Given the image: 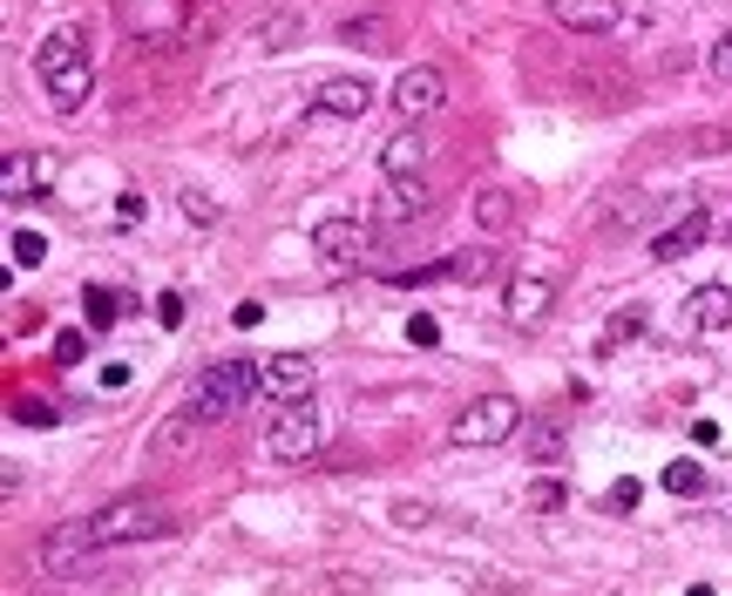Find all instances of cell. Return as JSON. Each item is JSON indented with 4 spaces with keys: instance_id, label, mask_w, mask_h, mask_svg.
Masks as SVG:
<instances>
[{
    "instance_id": "cell-33",
    "label": "cell",
    "mask_w": 732,
    "mask_h": 596,
    "mask_svg": "<svg viewBox=\"0 0 732 596\" xmlns=\"http://www.w3.org/2000/svg\"><path fill=\"white\" fill-rule=\"evenodd\" d=\"M428 516H435V508H428V501H393V522H400V529H421Z\"/></svg>"
},
{
    "instance_id": "cell-18",
    "label": "cell",
    "mask_w": 732,
    "mask_h": 596,
    "mask_svg": "<svg viewBox=\"0 0 732 596\" xmlns=\"http://www.w3.org/2000/svg\"><path fill=\"white\" fill-rule=\"evenodd\" d=\"M197 428H204V420H197V413L184 407L177 420H163V428L149 434V455H156V461H177L184 448H197Z\"/></svg>"
},
{
    "instance_id": "cell-20",
    "label": "cell",
    "mask_w": 732,
    "mask_h": 596,
    "mask_svg": "<svg viewBox=\"0 0 732 596\" xmlns=\"http://www.w3.org/2000/svg\"><path fill=\"white\" fill-rule=\"evenodd\" d=\"M692 325L699 332H725L732 325V292L725 285H699L692 292Z\"/></svg>"
},
{
    "instance_id": "cell-1",
    "label": "cell",
    "mask_w": 732,
    "mask_h": 596,
    "mask_svg": "<svg viewBox=\"0 0 732 596\" xmlns=\"http://www.w3.org/2000/svg\"><path fill=\"white\" fill-rule=\"evenodd\" d=\"M163 529H170V508H163V501H149V495H123V501H109V508H96V516H89V536H96V549L149 543V536H163Z\"/></svg>"
},
{
    "instance_id": "cell-14",
    "label": "cell",
    "mask_w": 732,
    "mask_h": 596,
    "mask_svg": "<svg viewBox=\"0 0 732 596\" xmlns=\"http://www.w3.org/2000/svg\"><path fill=\"white\" fill-rule=\"evenodd\" d=\"M421 163H428V129L421 123H407L400 136H387V149H380L387 177H421Z\"/></svg>"
},
{
    "instance_id": "cell-32",
    "label": "cell",
    "mask_w": 732,
    "mask_h": 596,
    "mask_svg": "<svg viewBox=\"0 0 732 596\" xmlns=\"http://www.w3.org/2000/svg\"><path fill=\"white\" fill-rule=\"evenodd\" d=\"M712 81H725V89H732V28L712 41Z\"/></svg>"
},
{
    "instance_id": "cell-22",
    "label": "cell",
    "mask_w": 732,
    "mask_h": 596,
    "mask_svg": "<svg viewBox=\"0 0 732 596\" xmlns=\"http://www.w3.org/2000/svg\"><path fill=\"white\" fill-rule=\"evenodd\" d=\"M123 312H129V299H123V292H103V285H89V292H81V319H89V332L116 325Z\"/></svg>"
},
{
    "instance_id": "cell-29",
    "label": "cell",
    "mask_w": 732,
    "mask_h": 596,
    "mask_svg": "<svg viewBox=\"0 0 732 596\" xmlns=\"http://www.w3.org/2000/svg\"><path fill=\"white\" fill-rule=\"evenodd\" d=\"M14 420H21V428H55V400L21 393V400H14Z\"/></svg>"
},
{
    "instance_id": "cell-13",
    "label": "cell",
    "mask_w": 732,
    "mask_h": 596,
    "mask_svg": "<svg viewBox=\"0 0 732 596\" xmlns=\"http://www.w3.org/2000/svg\"><path fill=\"white\" fill-rule=\"evenodd\" d=\"M488 272H496V251H455V258H441V265H428V272H400V285H435V279L475 285V279H488Z\"/></svg>"
},
{
    "instance_id": "cell-19",
    "label": "cell",
    "mask_w": 732,
    "mask_h": 596,
    "mask_svg": "<svg viewBox=\"0 0 732 596\" xmlns=\"http://www.w3.org/2000/svg\"><path fill=\"white\" fill-rule=\"evenodd\" d=\"M89 89H96V75H89V61H75V68H61V75L48 81V102H55L61 116H75L81 102H89Z\"/></svg>"
},
{
    "instance_id": "cell-23",
    "label": "cell",
    "mask_w": 732,
    "mask_h": 596,
    "mask_svg": "<svg viewBox=\"0 0 732 596\" xmlns=\"http://www.w3.org/2000/svg\"><path fill=\"white\" fill-rule=\"evenodd\" d=\"M644 332V305H624V312H611L604 319V332H597V353H617L624 339H637Z\"/></svg>"
},
{
    "instance_id": "cell-7",
    "label": "cell",
    "mask_w": 732,
    "mask_h": 596,
    "mask_svg": "<svg viewBox=\"0 0 732 596\" xmlns=\"http://www.w3.org/2000/svg\"><path fill=\"white\" fill-rule=\"evenodd\" d=\"M549 21L569 28V35H617L624 0H549Z\"/></svg>"
},
{
    "instance_id": "cell-2",
    "label": "cell",
    "mask_w": 732,
    "mask_h": 596,
    "mask_svg": "<svg viewBox=\"0 0 732 596\" xmlns=\"http://www.w3.org/2000/svg\"><path fill=\"white\" fill-rule=\"evenodd\" d=\"M252 387H265V380H258V367H244V360H217V367H204V373L191 380V413H197V420H231L244 400H252Z\"/></svg>"
},
{
    "instance_id": "cell-39",
    "label": "cell",
    "mask_w": 732,
    "mask_h": 596,
    "mask_svg": "<svg viewBox=\"0 0 732 596\" xmlns=\"http://www.w3.org/2000/svg\"><path fill=\"white\" fill-rule=\"evenodd\" d=\"M637 495H644L637 481H617V488H611V508H637Z\"/></svg>"
},
{
    "instance_id": "cell-21",
    "label": "cell",
    "mask_w": 732,
    "mask_h": 596,
    "mask_svg": "<svg viewBox=\"0 0 732 596\" xmlns=\"http://www.w3.org/2000/svg\"><path fill=\"white\" fill-rule=\"evenodd\" d=\"M475 217H481V231H509V224H516V190L488 184V190L475 197Z\"/></svg>"
},
{
    "instance_id": "cell-16",
    "label": "cell",
    "mask_w": 732,
    "mask_h": 596,
    "mask_svg": "<svg viewBox=\"0 0 732 596\" xmlns=\"http://www.w3.org/2000/svg\"><path fill=\"white\" fill-rule=\"evenodd\" d=\"M89 549H96V536H89V516H81V522H68V529H48V536H41V569H75Z\"/></svg>"
},
{
    "instance_id": "cell-15",
    "label": "cell",
    "mask_w": 732,
    "mask_h": 596,
    "mask_svg": "<svg viewBox=\"0 0 732 596\" xmlns=\"http://www.w3.org/2000/svg\"><path fill=\"white\" fill-rule=\"evenodd\" d=\"M428 211H435V190H428L421 177H393L387 197H380V217H387V224H414V217H428Z\"/></svg>"
},
{
    "instance_id": "cell-30",
    "label": "cell",
    "mask_w": 732,
    "mask_h": 596,
    "mask_svg": "<svg viewBox=\"0 0 732 596\" xmlns=\"http://www.w3.org/2000/svg\"><path fill=\"white\" fill-rule=\"evenodd\" d=\"M55 177H61V156H55V149H41V156H35V197H48V190H55Z\"/></svg>"
},
{
    "instance_id": "cell-5",
    "label": "cell",
    "mask_w": 732,
    "mask_h": 596,
    "mask_svg": "<svg viewBox=\"0 0 732 596\" xmlns=\"http://www.w3.org/2000/svg\"><path fill=\"white\" fill-rule=\"evenodd\" d=\"M441 102H448V75H441V68H407V75L393 81V109H400V123H428Z\"/></svg>"
},
{
    "instance_id": "cell-3",
    "label": "cell",
    "mask_w": 732,
    "mask_h": 596,
    "mask_svg": "<svg viewBox=\"0 0 732 596\" xmlns=\"http://www.w3.org/2000/svg\"><path fill=\"white\" fill-rule=\"evenodd\" d=\"M319 441H325V428H319L312 393H305V400H285V407L265 420V455L285 461V468H305V461L319 455Z\"/></svg>"
},
{
    "instance_id": "cell-34",
    "label": "cell",
    "mask_w": 732,
    "mask_h": 596,
    "mask_svg": "<svg viewBox=\"0 0 732 596\" xmlns=\"http://www.w3.org/2000/svg\"><path fill=\"white\" fill-rule=\"evenodd\" d=\"M407 339H414V346H435V339H441V325H435L428 312H414V319H407Z\"/></svg>"
},
{
    "instance_id": "cell-27",
    "label": "cell",
    "mask_w": 732,
    "mask_h": 596,
    "mask_svg": "<svg viewBox=\"0 0 732 596\" xmlns=\"http://www.w3.org/2000/svg\"><path fill=\"white\" fill-rule=\"evenodd\" d=\"M523 448H529L536 461H556V455H563V434L549 428V420H536V428H523Z\"/></svg>"
},
{
    "instance_id": "cell-10",
    "label": "cell",
    "mask_w": 732,
    "mask_h": 596,
    "mask_svg": "<svg viewBox=\"0 0 732 596\" xmlns=\"http://www.w3.org/2000/svg\"><path fill=\"white\" fill-rule=\"evenodd\" d=\"M75 61H89V35H81V28H48V35L35 41V75H41V81H55V75L75 68Z\"/></svg>"
},
{
    "instance_id": "cell-37",
    "label": "cell",
    "mask_w": 732,
    "mask_h": 596,
    "mask_svg": "<svg viewBox=\"0 0 732 596\" xmlns=\"http://www.w3.org/2000/svg\"><path fill=\"white\" fill-rule=\"evenodd\" d=\"M529 508H563V488H556V481H536V488H529Z\"/></svg>"
},
{
    "instance_id": "cell-17",
    "label": "cell",
    "mask_w": 732,
    "mask_h": 596,
    "mask_svg": "<svg viewBox=\"0 0 732 596\" xmlns=\"http://www.w3.org/2000/svg\"><path fill=\"white\" fill-rule=\"evenodd\" d=\"M549 305H556V285H549V279H516V285H509V325L536 332V325L549 319Z\"/></svg>"
},
{
    "instance_id": "cell-28",
    "label": "cell",
    "mask_w": 732,
    "mask_h": 596,
    "mask_svg": "<svg viewBox=\"0 0 732 596\" xmlns=\"http://www.w3.org/2000/svg\"><path fill=\"white\" fill-rule=\"evenodd\" d=\"M665 488H672V495H699V488H705V468H699V461H672V468H665Z\"/></svg>"
},
{
    "instance_id": "cell-9",
    "label": "cell",
    "mask_w": 732,
    "mask_h": 596,
    "mask_svg": "<svg viewBox=\"0 0 732 596\" xmlns=\"http://www.w3.org/2000/svg\"><path fill=\"white\" fill-rule=\"evenodd\" d=\"M312 109H319V116H347V123H353V116L373 109V81H367V75H325V81H319V96H312Z\"/></svg>"
},
{
    "instance_id": "cell-24",
    "label": "cell",
    "mask_w": 732,
    "mask_h": 596,
    "mask_svg": "<svg viewBox=\"0 0 732 596\" xmlns=\"http://www.w3.org/2000/svg\"><path fill=\"white\" fill-rule=\"evenodd\" d=\"M0 197H8V204L35 197V156H8V177H0Z\"/></svg>"
},
{
    "instance_id": "cell-36",
    "label": "cell",
    "mask_w": 732,
    "mask_h": 596,
    "mask_svg": "<svg viewBox=\"0 0 732 596\" xmlns=\"http://www.w3.org/2000/svg\"><path fill=\"white\" fill-rule=\"evenodd\" d=\"M184 312H191L184 292H163V299H156V319H163V325H184Z\"/></svg>"
},
{
    "instance_id": "cell-12",
    "label": "cell",
    "mask_w": 732,
    "mask_h": 596,
    "mask_svg": "<svg viewBox=\"0 0 732 596\" xmlns=\"http://www.w3.org/2000/svg\"><path fill=\"white\" fill-rule=\"evenodd\" d=\"M258 380H265V393H279V400H305V393H312V353H279V360L258 367Z\"/></svg>"
},
{
    "instance_id": "cell-6",
    "label": "cell",
    "mask_w": 732,
    "mask_h": 596,
    "mask_svg": "<svg viewBox=\"0 0 732 596\" xmlns=\"http://www.w3.org/2000/svg\"><path fill=\"white\" fill-rule=\"evenodd\" d=\"M312 251H319V258L333 265V272H353V265H367L373 237H367V231H360L353 217H325V224L312 231Z\"/></svg>"
},
{
    "instance_id": "cell-26",
    "label": "cell",
    "mask_w": 732,
    "mask_h": 596,
    "mask_svg": "<svg viewBox=\"0 0 732 596\" xmlns=\"http://www.w3.org/2000/svg\"><path fill=\"white\" fill-rule=\"evenodd\" d=\"M8 251H14V265H21V272H35V265L48 258V237H41V231H14Z\"/></svg>"
},
{
    "instance_id": "cell-4",
    "label": "cell",
    "mask_w": 732,
    "mask_h": 596,
    "mask_svg": "<svg viewBox=\"0 0 732 596\" xmlns=\"http://www.w3.org/2000/svg\"><path fill=\"white\" fill-rule=\"evenodd\" d=\"M516 428H523V400L481 393V400H468V407L448 420V441H455V448H496V441H509Z\"/></svg>"
},
{
    "instance_id": "cell-11",
    "label": "cell",
    "mask_w": 732,
    "mask_h": 596,
    "mask_svg": "<svg viewBox=\"0 0 732 596\" xmlns=\"http://www.w3.org/2000/svg\"><path fill=\"white\" fill-rule=\"evenodd\" d=\"M705 231H712V217H705V211L692 204V211H685L679 224H665L658 237H651V258H658V265H679L685 251H699V244H705Z\"/></svg>"
},
{
    "instance_id": "cell-38",
    "label": "cell",
    "mask_w": 732,
    "mask_h": 596,
    "mask_svg": "<svg viewBox=\"0 0 732 596\" xmlns=\"http://www.w3.org/2000/svg\"><path fill=\"white\" fill-rule=\"evenodd\" d=\"M103 387H109V393H123V387H129V367H123V360H109V367H103Z\"/></svg>"
},
{
    "instance_id": "cell-35",
    "label": "cell",
    "mask_w": 732,
    "mask_h": 596,
    "mask_svg": "<svg viewBox=\"0 0 732 596\" xmlns=\"http://www.w3.org/2000/svg\"><path fill=\"white\" fill-rule=\"evenodd\" d=\"M184 217H191V224H217V204L197 197V190H184Z\"/></svg>"
},
{
    "instance_id": "cell-31",
    "label": "cell",
    "mask_w": 732,
    "mask_h": 596,
    "mask_svg": "<svg viewBox=\"0 0 732 596\" xmlns=\"http://www.w3.org/2000/svg\"><path fill=\"white\" fill-rule=\"evenodd\" d=\"M55 360H61V367H81V360H89V339H81V332H61V339H55Z\"/></svg>"
},
{
    "instance_id": "cell-8",
    "label": "cell",
    "mask_w": 732,
    "mask_h": 596,
    "mask_svg": "<svg viewBox=\"0 0 732 596\" xmlns=\"http://www.w3.org/2000/svg\"><path fill=\"white\" fill-rule=\"evenodd\" d=\"M123 8V28L129 35H170V28H191V0H116Z\"/></svg>"
},
{
    "instance_id": "cell-25",
    "label": "cell",
    "mask_w": 732,
    "mask_h": 596,
    "mask_svg": "<svg viewBox=\"0 0 732 596\" xmlns=\"http://www.w3.org/2000/svg\"><path fill=\"white\" fill-rule=\"evenodd\" d=\"M340 35H347V41H353V48H387V41H393V35H387V21H380V14H353V21H347V28H340Z\"/></svg>"
}]
</instances>
